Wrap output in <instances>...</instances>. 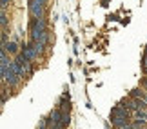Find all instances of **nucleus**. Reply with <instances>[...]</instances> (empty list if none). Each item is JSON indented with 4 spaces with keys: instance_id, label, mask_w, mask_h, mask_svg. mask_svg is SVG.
Listing matches in <instances>:
<instances>
[{
    "instance_id": "obj_1",
    "label": "nucleus",
    "mask_w": 147,
    "mask_h": 129,
    "mask_svg": "<svg viewBox=\"0 0 147 129\" xmlns=\"http://www.w3.org/2000/svg\"><path fill=\"white\" fill-rule=\"evenodd\" d=\"M29 13L33 18H46V5L38 0H29Z\"/></svg>"
},
{
    "instance_id": "obj_2",
    "label": "nucleus",
    "mask_w": 147,
    "mask_h": 129,
    "mask_svg": "<svg viewBox=\"0 0 147 129\" xmlns=\"http://www.w3.org/2000/svg\"><path fill=\"white\" fill-rule=\"evenodd\" d=\"M29 29H31V33L33 31H47V20L46 18H31Z\"/></svg>"
},
{
    "instance_id": "obj_3",
    "label": "nucleus",
    "mask_w": 147,
    "mask_h": 129,
    "mask_svg": "<svg viewBox=\"0 0 147 129\" xmlns=\"http://www.w3.org/2000/svg\"><path fill=\"white\" fill-rule=\"evenodd\" d=\"M20 47L22 46H18L15 40H9L5 46H2V49H4V51H7V55H15V57H18V55H20Z\"/></svg>"
},
{
    "instance_id": "obj_4",
    "label": "nucleus",
    "mask_w": 147,
    "mask_h": 129,
    "mask_svg": "<svg viewBox=\"0 0 147 129\" xmlns=\"http://www.w3.org/2000/svg\"><path fill=\"white\" fill-rule=\"evenodd\" d=\"M111 116H118V118H123V120H131L129 118V111L127 107H122V105H116V107L111 109Z\"/></svg>"
},
{
    "instance_id": "obj_5",
    "label": "nucleus",
    "mask_w": 147,
    "mask_h": 129,
    "mask_svg": "<svg viewBox=\"0 0 147 129\" xmlns=\"http://www.w3.org/2000/svg\"><path fill=\"white\" fill-rule=\"evenodd\" d=\"M69 122H71V118H69V113H64V111H62V122H60V129H65L67 126H69Z\"/></svg>"
},
{
    "instance_id": "obj_6",
    "label": "nucleus",
    "mask_w": 147,
    "mask_h": 129,
    "mask_svg": "<svg viewBox=\"0 0 147 129\" xmlns=\"http://www.w3.org/2000/svg\"><path fill=\"white\" fill-rule=\"evenodd\" d=\"M129 97H131V98H138V100H142L145 95H144V91H140V89H133Z\"/></svg>"
},
{
    "instance_id": "obj_7",
    "label": "nucleus",
    "mask_w": 147,
    "mask_h": 129,
    "mask_svg": "<svg viewBox=\"0 0 147 129\" xmlns=\"http://www.w3.org/2000/svg\"><path fill=\"white\" fill-rule=\"evenodd\" d=\"M0 24H2V29L7 27V13H5V9H2V15H0Z\"/></svg>"
},
{
    "instance_id": "obj_8",
    "label": "nucleus",
    "mask_w": 147,
    "mask_h": 129,
    "mask_svg": "<svg viewBox=\"0 0 147 129\" xmlns=\"http://www.w3.org/2000/svg\"><path fill=\"white\" fill-rule=\"evenodd\" d=\"M0 38H2V46H5V44H7V31H5V29H2Z\"/></svg>"
},
{
    "instance_id": "obj_9",
    "label": "nucleus",
    "mask_w": 147,
    "mask_h": 129,
    "mask_svg": "<svg viewBox=\"0 0 147 129\" xmlns=\"http://www.w3.org/2000/svg\"><path fill=\"white\" fill-rule=\"evenodd\" d=\"M5 102H7V91L2 89V104H5Z\"/></svg>"
},
{
    "instance_id": "obj_10",
    "label": "nucleus",
    "mask_w": 147,
    "mask_h": 129,
    "mask_svg": "<svg viewBox=\"0 0 147 129\" xmlns=\"http://www.w3.org/2000/svg\"><path fill=\"white\" fill-rule=\"evenodd\" d=\"M11 2V0H2V4H0V5H2V9H5V7H7V4Z\"/></svg>"
},
{
    "instance_id": "obj_11",
    "label": "nucleus",
    "mask_w": 147,
    "mask_h": 129,
    "mask_svg": "<svg viewBox=\"0 0 147 129\" xmlns=\"http://www.w3.org/2000/svg\"><path fill=\"white\" fill-rule=\"evenodd\" d=\"M38 2H40V4H44V5H47V2H49V0H38Z\"/></svg>"
},
{
    "instance_id": "obj_12",
    "label": "nucleus",
    "mask_w": 147,
    "mask_h": 129,
    "mask_svg": "<svg viewBox=\"0 0 147 129\" xmlns=\"http://www.w3.org/2000/svg\"><path fill=\"white\" fill-rule=\"evenodd\" d=\"M144 86H145V89H147V76L144 78Z\"/></svg>"
},
{
    "instance_id": "obj_13",
    "label": "nucleus",
    "mask_w": 147,
    "mask_h": 129,
    "mask_svg": "<svg viewBox=\"0 0 147 129\" xmlns=\"http://www.w3.org/2000/svg\"><path fill=\"white\" fill-rule=\"evenodd\" d=\"M144 57H147V46H145V53H144Z\"/></svg>"
},
{
    "instance_id": "obj_14",
    "label": "nucleus",
    "mask_w": 147,
    "mask_h": 129,
    "mask_svg": "<svg viewBox=\"0 0 147 129\" xmlns=\"http://www.w3.org/2000/svg\"><path fill=\"white\" fill-rule=\"evenodd\" d=\"M144 73H145V75H147V66H145V67H144Z\"/></svg>"
}]
</instances>
